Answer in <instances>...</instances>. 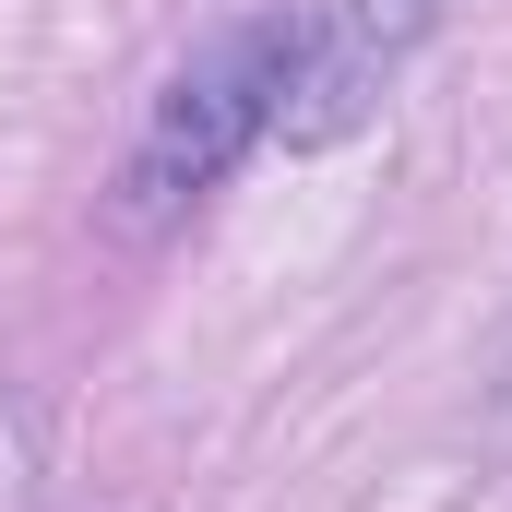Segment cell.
Instances as JSON below:
<instances>
[{
  "label": "cell",
  "mask_w": 512,
  "mask_h": 512,
  "mask_svg": "<svg viewBox=\"0 0 512 512\" xmlns=\"http://www.w3.org/2000/svg\"><path fill=\"white\" fill-rule=\"evenodd\" d=\"M489 441L512 453V370H501V393H489Z\"/></svg>",
  "instance_id": "obj_4"
},
{
  "label": "cell",
  "mask_w": 512,
  "mask_h": 512,
  "mask_svg": "<svg viewBox=\"0 0 512 512\" xmlns=\"http://www.w3.org/2000/svg\"><path fill=\"white\" fill-rule=\"evenodd\" d=\"M274 84H286V12H251V24L203 36V48L155 84L143 143H131V167H120V227L131 239H155L179 203H203L262 131H274Z\"/></svg>",
  "instance_id": "obj_1"
},
{
  "label": "cell",
  "mask_w": 512,
  "mask_h": 512,
  "mask_svg": "<svg viewBox=\"0 0 512 512\" xmlns=\"http://www.w3.org/2000/svg\"><path fill=\"white\" fill-rule=\"evenodd\" d=\"M24 453H36V405H24V393H0V512L24 501Z\"/></svg>",
  "instance_id": "obj_3"
},
{
  "label": "cell",
  "mask_w": 512,
  "mask_h": 512,
  "mask_svg": "<svg viewBox=\"0 0 512 512\" xmlns=\"http://www.w3.org/2000/svg\"><path fill=\"white\" fill-rule=\"evenodd\" d=\"M453 0H310L286 12V84H274V131L286 143H346V131L405 84V60L441 36Z\"/></svg>",
  "instance_id": "obj_2"
}]
</instances>
